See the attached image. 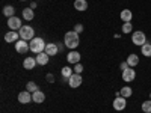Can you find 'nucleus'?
Masks as SVG:
<instances>
[{"instance_id":"25","label":"nucleus","mask_w":151,"mask_h":113,"mask_svg":"<svg viewBox=\"0 0 151 113\" xmlns=\"http://www.w3.org/2000/svg\"><path fill=\"white\" fill-rule=\"evenodd\" d=\"M26 91H29V92H36V91H40V87H38V84L35 83V82H29L27 84H26Z\"/></svg>"},{"instance_id":"15","label":"nucleus","mask_w":151,"mask_h":113,"mask_svg":"<svg viewBox=\"0 0 151 113\" xmlns=\"http://www.w3.org/2000/svg\"><path fill=\"white\" fill-rule=\"evenodd\" d=\"M36 65L38 64H36V59L35 57H26V59L23 60V68L24 69H33Z\"/></svg>"},{"instance_id":"6","label":"nucleus","mask_w":151,"mask_h":113,"mask_svg":"<svg viewBox=\"0 0 151 113\" xmlns=\"http://www.w3.org/2000/svg\"><path fill=\"white\" fill-rule=\"evenodd\" d=\"M112 106H113V109H115V110L121 112V110H124L125 107H127V98H124V97L118 95V97H116L115 99H113Z\"/></svg>"},{"instance_id":"31","label":"nucleus","mask_w":151,"mask_h":113,"mask_svg":"<svg viewBox=\"0 0 151 113\" xmlns=\"http://www.w3.org/2000/svg\"><path fill=\"white\" fill-rule=\"evenodd\" d=\"M47 82L48 83H55V75L53 74H47Z\"/></svg>"},{"instance_id":"5","label":"nucleus","mask_w":151,"mask_h":113,"mask_svg":"<svg viewBox=\"0 0 151 113\" xmlns=\"http://www.w3.org/2000/svg\"><path fill=\"white\" fill-rule=\"evenodd\" d=\"M15 50H17V53H20V54H24V53H27L29 50H30V44L27 42V41H24V39H20L15 42Z\"/></svg>"},{"instance_id":"16","label":"nucleus","mask_w":151,"mask_h":113,"mask_svg":"<svg viewBox=\"0 0 151 113\" xmlns=\"http://www.w3.org/2000/svg\"><path fill=\"white\" fill-rule=\"evenodd\" d=\"M45 53L52 57V56H56L59 53V50H58V44H53V42H50L45 45Z\"/></svg>"},{"instance_id":"2","label":"nucleus","mask_w":151,"mask_h":113,"mask_svg":"<svg viewBox=\"0 0 151 113\" xmlns=\"http://www.w3.org/2000/svg\"><path fill=\"white\" fill-rule=\"evenodd\" d=\"M29 44H30V51L35 53V54H40V53L45 51V45L47 44L44 42V39H42V38H40V36H35Z\"/></svg>"},{"instance_id":"3","label":"nucleus","mask_w":151,"mask_h":113,"mask_svg":"<svg viewBox=\"0 0 151 113\" xmlns=\"http://www.w3.org/2000/svg\"><path fill=\"white\" fill-rule=\"evenodd\" d=\"M18 33H20V38L24 39V41H32L35 38V30H33L32 26H23L18 30Z\"/></svg>"},{"instance_id":"19","label":"nucleus","mask_w":151,"mask_h":113,"mask_svg":"<svg viewBox=\"0 0 151 113\" xmlns=\"http://www.w3.org/2000/svg\"><path fill=\"white\" fill-rule=\"evenodd\" d=\"M21 15H23V18L26 20V21H32V20H33V17H35V12H33V9H32V8H26V9H23Z\"/></svg>"},{"instance_id":"33","label":"nucleus","mask_w":151,"mask_h":113,"mask_svg":"<svg viewBox=\"0 0 151 113\" xmlns=\"http://www.w3.org/2000/svg\"><path fill=\"white\" fill-rule=\"evenodd\" d=\"M30 8H32V9H35V8H36V2H35V0L30 3Z\"/></svg>"},{"instance_id":"35","label":"nucleus","mask_w":151,"mask_h":113,"mask_svg":"<svg viewBox=\"0 0 151 113\" xmlns=\"http://www.w3.org/2000/svg\"><path fill=\"white\" fill-rule=\"evenodd\" d=\"M150 99H151V92H150Z\"/></svg>"},{"instance_id":"14","label":"nucleus","mask_w":151,"mask_h":113,"mask_svg":"<svg viewBox=\"0 0 151 113\" xmlns=\"http://www.w3.org/2000/svg\"><path fill=\"white\" fill-rule=\"evenodd\" d=\"M119 18L124 21V23H132V18H133V12L130 9H122L121 14H119Z\"/></svg>"},{"instance_id":"30","label":"nucleus","mask_w":151,"mask_h":113,"mask_svg":"<svg viewBox=\"0 0 151 113\" xmlns=\"http://www.w3.org/2000/svg\"><path fill=\"white\" fill-rule=\"evenodd\" d=\"M127 68H130L127 62H121V64H119V69H122V71H124V69H127Z\"/></svg>"},{"instance_id":"26","label":"nucleus","mask_w":151,"mask_h":113,"mask_svg":"<svg viewBox=\"0 0 151 113\" xmlns=\"http://www.w3.org/2000/svg\"><path fill=\"white\" fill-rule=\"evenodd\" d=\"M121 30H122V33H133V24L132 23H124Z\"/></svg>"},{"instance_id":"4","label":"nucleus","mask_w":151,"mask_h":113,"mask_svg":"<svg viewBox=\"0 0 151 113\" xmlns=\"http://www.w3.org/2000/svg\"><path fill=\"white\" fill-rule=\"evenodd\" d=\"M132 42H133L134 45L142 47V45L147 42V36H145V33H144V32H141V30L133 32V33H132Z\"/></svg>"},{"instance_id":"1","label":"nucleus","mask_w":151,"mask_h":113,"mask_svg":"<svg viewBox=\"0 0 151 113\" xmlns=\"http://www.w3.org/2000/svg\"><path fill=\"white\" fill-rule=\"evenodd\" d=\"M64 44L65 47H68L70 50H76L80 44V38H79V33L77 32H67L65 33V38H64Z\"/></svg>"},{"instance_id":"17","label":"nucleus","mask_w":151,"mask_h":113,"mask_svg":"<svg viewBox=\"0 0 151 113\" xmlns=\"http://www.w3.org/2000/svg\"><path fill=\"white\" fill-rule=\"evenodd\" d=\"M44 99H45V94H44V92H41V91H36V92H33V94H32V101H33V103H36V104L44 103Z\"/></svg>"},{"instance_id":"13","label":"nucleus","mask_w":151,"mask_h":113,"mask_svg":"<svg viewBox=\"0 0 151 113\" xmlns=\"http://www.w3.org/2000/svg\"><path fill=\"white\" fill-rule=\"evenodd\" d=\"M18 39H20V33L15 32V30H11V32H8L5 35V41L6 42H17Z\"/></svg>"},{"instance_id":"12","label":"nucleus","mask_w":151,"mask_h":113,"mask_svg":"<svg viewBox=\"0 0 151 113\" xmlns=\"http://www.w3.org/2000/svg\"><path fill=\"white\" fill-rule=\"evenodd\" d=\"M35 59H36V64H38V65H42V67H44V65H47V64H48L50 56H48L45 51H42V53H40V54H36V57H35Z\"/></svg>"},{"instance_id":"7","label":"nucleus","mask_w":151,"mask_h":113,"mask_svg":"<svg viewBox=\"0 0 151 113\" xmlns=\"http://www.w3.org/2000/svg\"><path fill=\"white\" fill-rule=\"evenodd\" d=\"M134 79H136V71H134L132 67L122 71V80H124L125 83H130V82H133Z\"/></svg>"},{"instance_id":"18","label":"nucleus","mask_w":151,"mask_h":113,"mask_svg":"<svg viewBox=\"0 0 151 113\" xmlns=\"http://www.w3.org/2000/svg\"><path fill=\"white\" fill-rule=\"evenodd\" d=\"M73 71H74V69H71L70 67H64V68H62V69H60V75H62V80L68 83V79H70L71 75L74 74Z\"/></svg>"},{"instance_id":"29","label":"nucleus","mask_w":151,"mask_h":113,"mask_svg":"<svg viewBox=\"0 0 151 113\" xmlns=\"http://www.w3.org/2000/svg\"><path fill=\"white\" fill-rule=\"evenodd\" d=\"M74 32L82 33L83 32V24H76V26H74Z\"/></svg>"},{"instance_id":"10","label":"nucleus","mask_w":151,"mask_h":113,"mask_svg":"<svg viewBox=\"0 0 151 113\" xmlns=\"http://www.w3.org/2000/svg\"><path fill=\"white\" fill-rule=\"evenodd\" d=\"M80 53L79 51H76V50H73V51H70L68 53V56H67V60H68V64H73V65H76V64H80Z\"/></svg>"},{"instance_id":"11","label":"nucleus","mask_w":151,"mask_h":113,"mask_svg":"<svg viewBox=\"0 0 151 113\" xmlns=\"http://www.w3.org/2000/svg\"><path fill=\"white\" fill-rule=\"evenodd\" d=\"M18 101H20L21 104H27V103H30V101H32V92H29V91H23V92H20V94H18Z\"/></svg>"},{"instance_id":"24","label":"nucleus","mask_w":151,"mask_h":113,"mask_svg":"<svg viewBox=\"0 0 151 113\" xmlns=\"http://www.w3.org/2000/svg\"><path fill=\"white\" fill-rule=\"evenodd\" d=\"M14 14H15L14 6H5V8H3V15H5V17L11 18V17H14Z\"/></svg>"},{"instance_id":"8","label":"nucleus","mask_w":151,"mask_h":113,"mask_svg":"<svg viewBox=\"0 0 151 113\" xmlns=\"http://www.w3.org/2000/svg\"><path fill=\"white\" fill-rule=\"evenodd\" d=\"M82 74H73L71 77L68 79V84H70V87H73V89H76V87H79L80 84H82Z\"/></svg>"},{"instance_id":"34","label":"nucleus","mask_w":151,"mask_h":113,"mask_svg":"<svg viewBox=\"0 0 151 113\" xmlns=\"http://www.w3.org/2000/svg\"><path fill=\"white\" fill-rule=\"evenodd\" d=\"M20 2H26V0H20Z\"/></svg>"},{"instance_id":"23","label":"nucleus","mask_w":151,"mask_h":113,"mask_svg":"<svg viewBox=\"0 0 151 113\" xmlns=\"http://www.w3.org/2000/svg\"><path fill=\"white\" fill-rule=\"evenodd\" d=\"M132 94H133V91H132V87H130V86H124L122 89L119 91V95L124 97V98H130Z\"/></svg>"},{"instance_id":"20","label":"nucleus","mask_w":151,"mask_h":113,"mask_svg":"<svg viewBox=\"0 0 151 113\" xmlns=\"http://www.w3.org/2000/svg\"><path fill=\"white\" fill-rule=\"evenodd\" d=\"M125 62L129 64V67L134 68V67H137V64H139V57H137V54L132 53V54H129V57H127V60H125Z\"/></svg>"},{"instance_id":"21","label":"nucleus","mask_w":151,"mask_h":113,"mask_svg":"<svg viewBox=\"0 0 151 113\" xmlns=\"http://www.w3.org/2000/svg\"><path fill=\"white\" fill-rule=\"evenodd\" d=\"M74 8L77 11H80V12H83V11L88 9V2H86V0H76V2H74Z\"/></svg>"},{"instance_id":"32","label":"nucleus","mask_w":151,"mask_h":113,"mask_svg":"<svg viewBox=\"0 0 151 113\" xmlns=\"http://www.w3.org/2000/svg\"><path fill=\"white\" fill-rule=\"evenodd\" d=\"M64 47H65V44H58V50H59V51H62Z\"/></svg>"},{"instance_id":"9","label":"nucleus","mask_w":151,"mask_h":113,"mask_svg":"<svg viewBox=\"0 0 151 113\" xmlns=\"http://www.w3.org/2000/svg\"><path fill=\"white\" fill-rule=\"evenodd\" d=\"M8 26H9V29L11 30H20L23 26H21V20L18 18V17H11V18H8Z\"/></svg>"},{"instance_id":"27","label":"nucleus","mask_w":151,"mask_h":113,"mask_svg":"<svg viewBox=\"0 0 151 113\" xmlns=\"http://www.w3.org/2000/svg\"><path fill=\"white\" fill-rule=\"evenodd\" d=\"M142 112L144 113H151V99H147V101L142 103Z\"/></svg>"},{"instance_id":"28","label":"nucleus","mask_w":151,"mask_h":113,"mask_svg":"<svg viewBox=\"0 0 151 113\" xmlns=\"http://www.w3.org/2000/svg\"><path fill=\"white\" fill-rule=\"evenodd\" d=\"M82 71H83V65H82V64H76L74 72H76V74H82Z\"/></svg>"},{"instance_id":"22","label":"nucleus","mask_w":151,"mask_h":113,"mask_svg":"<svg viewBox=\"0 0 151 113\" xmlns=\"http://www.w3.org/2000/svg\"><path fill=\"white\" fill-rule=\"evenodd\" d=\"M141 53H142V56H145V57H151V44H150V42H145V44L141 47Z\"/></svg>"}]
</instances>
